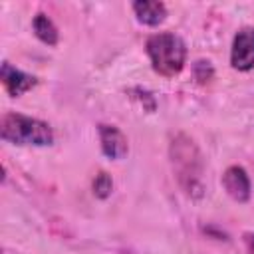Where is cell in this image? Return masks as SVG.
<instances>
[{
  "label": "cell",
  "instance_id": "obj_10",
  "mask_svg": "<svg viewBox=\"0 0 254 254\" xmlns=\"http://www.w3.org/2000/svg\"><path fill=\"white\" fill-rule=\"evenodd\" d=\"M111 190H113V181H111V177L107 175V173H99L95 179H93V192H95V196H99V198H107L109 194H111Z\"/></svg>",
  "mask_w": 254,
  "mask_h": 254
},
{
  "label": "cell",
  "instance_id": "obj_3",
  "mask_svg": "<svg viewBox=\"0 0 254 254\" xmlns=\"http://www.w3.org/2000/svg\"><path fill=\"white\" fill-rule=\"evenodd\" d=\"M0 135L6 143L14 145L44 147L54 141V131L48 123L22 113H6L0 121Z\"/></svg>",
  "mask_w": 254,
  "mask_h": 254
},
{
  "label": "cell",
  "instance_id": "obj_1",
  "mask_svg": "<svg viewBox=\"0 0 254 254\" xmlns=\"http://www.w3.org/2000/svg\"><path fill=\"white\" fill-rule=\"evenodd\" d=\"M171 163L179 185L190 196L202 194V157L194 141L187 135H177L171 143Z\"/></svg>",
  "mask_w": 254,
  "mask_h": 254
},
{
  "label": "cell",
  "instance_id": "obj_8",
  "mask_svg": "<svg viewBox=\"0 0 254 254\" xmlns=\"http://www.w3.org/2000/svg\"><path fill=\"white\" fill-rule=\"evenodd\" d=\"M133 12H135L137 20L141 24H147V26H157L167 16V8H165L163 2H149V0L135 2L133 4Z\"/></svg>",
  "mask_w": 254,
  "mask_h": 254
},
{
  "label": "cell",
  "instance_id": "obj_11",
  "mask_svg": "<svg viewBox=\"0 0 254 254\" xmlns=\"http://www.w3.org/2000/svg\"><path fill=\"white\" fill-rule=\"evenodd\" d=\"M244 244L250 254H254V232H244Z\"/></svg>",
  "mask_w": 254,
  "mask_h": 254
},
{
  "label": "cell",
  "instance_id": "obj_4",
  "mask_svg": "<svg viewBox=\"0 0 254 254\" xmlns=\"http://www.w3.org/2000/svg\"><path fill=\"white\" fill-rule=\"evenodd\" d=\"M230 64L238 71H248L254 67V28H242L232 40Z\"/></svg>",
  "mask_w": 254,
  "mask_h": 254
},
{
  "label": "cell",
  "instance_id": "obj_6",
  "mask_svg": "<svg viewBox=\"0 0 254 254\" xmlns=\"http://www.w3.org/2000/svg\"><path fill=\"white\" fill-rule=\"evenodd\" d=\"M99 141H101V151L109 159H123L127 155V151H129L127 137L115 125L101 123L99 125Z\"/></svg>",
  "mask_w": 254,
  "mask_h": 254
},
{
  "label": "cell",
  "instance_id": "obj_7",
  "mask_svg": "<svg viewBox=\"0 0 254 254\" xmlns=\"http://www.w3.org/2000/svg\"><path fill=\"white\" fill-rule=\"evenodd\" d=\"M0 77H2V83H4V87L8 89V93H10L12 97H18V95L26 93L28 89H32V87L38 83V79H36L34 75L24 73L22 69L10 65L8 62L2 64Z\"/></svg>",
  "mask_w": 254,
  "mask_h": 254
},
{
  "label": "cell",
  "instance_id": "obj_5",
  "mask_svg": "<svg viewBox=\"0 0 254 254\" xmlns=\"http://www.w3.org/2000/svg\"><path fill=\"white\" fill-rule=\"evenodd\" d=\"M222 187L228 192V196L234 198L236 202H246L250 198V179H248L246 171L238 165H232L224 171Z\"/></svg>",
  "mask_w": 254,
  "mask_h": 254
},
{
  "label": "cell",
  "instance_id": "obj_9",
  "mask_svg": "<svg viewBox=\"0 0 254 254\" xmlns=\"http://www.w3.org/2000/svg\"><path fill=\"white\" fill-rule=\"evenodd\" d=\"M32 28H34V34H36L44 44H48V46H56V44H58V38H60L58 28H56V24H54L46 14L38 12V14L34 16V20H32Z\"/></svg>",
  "mask_w": 254,
  "mask_h": 254
},
{
  "label": "cell",
  "instance_id": "obj_2",
  "mask_svg": "<svg viewBox=\"0 0 254 254\" xmlns=\"http://www.w3.org/2000/svg\"><path fill=\"white\" fill-rule=\"evenodd\" d=\"M145 48H147L151 65L157 73H161L165 77H173L185 67L187 46L177 34H171V32L153 34L147 40Z\"/></svg>",
  "mask_w": 254,
  "mask_h": 254
}]
</instances>
